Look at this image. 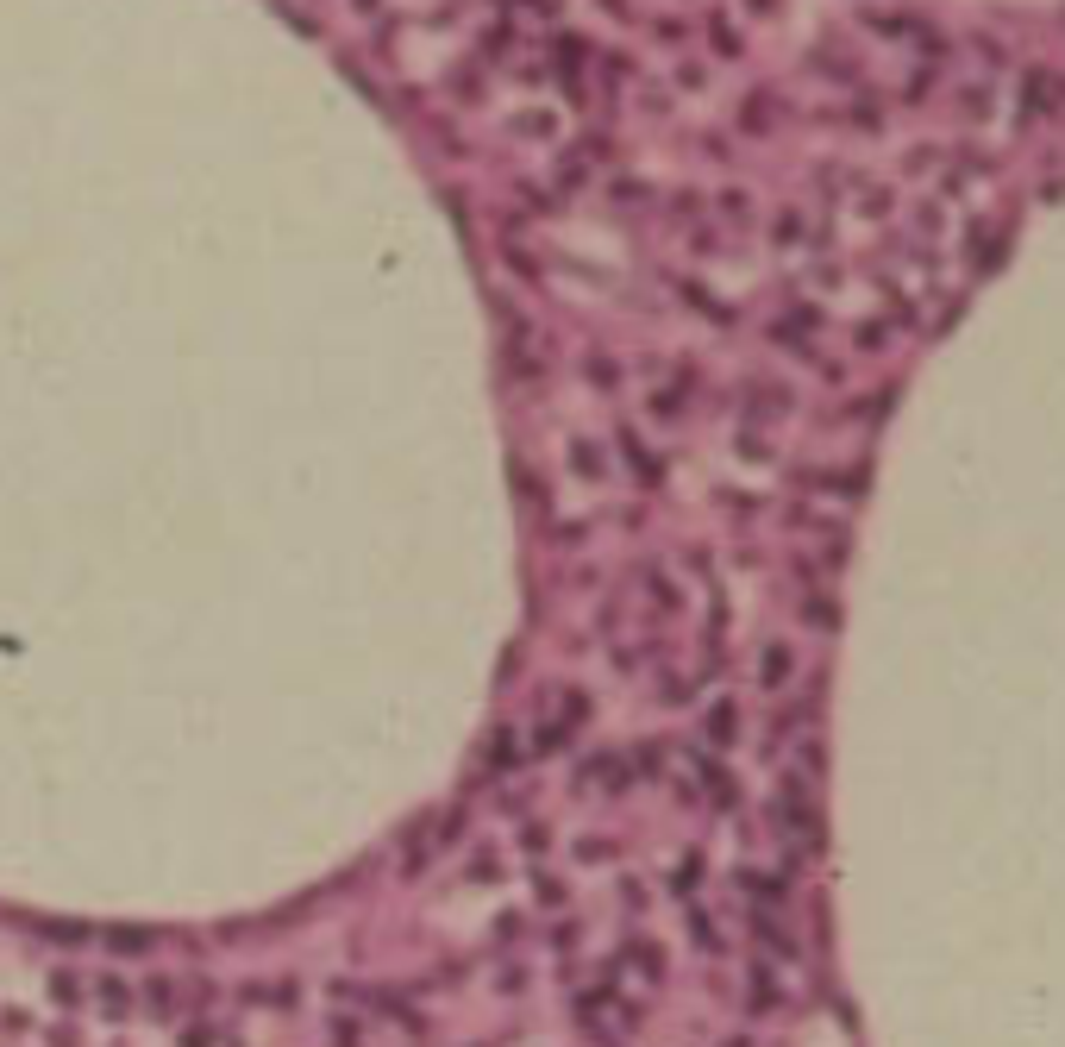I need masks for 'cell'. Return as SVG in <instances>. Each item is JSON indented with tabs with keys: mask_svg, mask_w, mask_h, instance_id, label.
<instances>
[{
	"mask_svg": "<svg viewBox=\"0 0 1065 1047\" xmlns=\"http://www.w3.org/2000/svg\"><path fill=\"white\" fill-rule=\"evenodd\" d=\"M1065 101V82L1053 76V69H1028L1022 76V120H1034V113H1053Z\"/></svg>",
	"mask_w": 1065,
	"mask_h": 1047,
	"instance_id": "6da1fadb",
	"label": "cell"
}]
</instances>
